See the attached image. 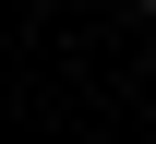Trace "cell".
<instances>
[{"mask_svg":"<svg viewBox=\"0 0 156 144\" xmlns=\"http://www.w3.org/2000/svg\"><path fill=\"white\" fill-rule=\"evenodd\" d=\"M144 12H156V0H144Z\"/></svg>","mask_w":156,"mask_h":144,"instance_id":"6da1fadb","label":"cell"}]
</instances>
